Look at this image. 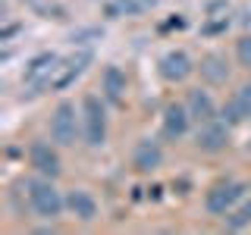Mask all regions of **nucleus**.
<instances>
[{
	"instance_id": "nucleus-1",
	"label": "nucleus",
	"mask_w": 251,
	"mask_h": 235,
	"mask_svg": "<svg viewBox=\"0 0 251 235\" xmlns=\"http://www.w3.org/2000/svg\"><path fill=\"white\" fill-rule=\"evenodd\" d=\"M82 113H85V144L100 147L107 141V113L94 94H85L82 100Z\"/></svg>"
},
{
	"instance_id": "nucleus-2",
	"label": "nucleus",
	"mask_w": 251,
	"mask_h": 235,
	"mask_svg": "<svg viewBox=\"0 0 251 235\" xmlns=\"http://www.w3.org/2000/svg\"><path fill=\"white\" fill-rule=\"evenodd\" d=\"M28 198H31V207H35V213L41 219H57L60 210L66 207V201L60 198V191L50 182H28Z\"/></svg>"
},
{
	"instance_id": "nucleus-3",
	"label": "nucleus",
	"mask_w": 251,
	"mask_h": 235,
	"mask_svg": "<svg viewBox=\"0 0 251 235\" xmlns=\"http://www.w3.org/2000/svg\"><path fill=\"white\" fill-rule=\"evenodd\" d=\"M50 135L57 144L69 147L75 144V135H78V119H75V107L69 100H60L57 110H53V119H50Z\"/></svg>"
},
{
	"instance_id": "nucleus-4",
	"label": "nucleus",
	"mask_w": 251,
	"mask_h": 235,
	"mask_svg": "<svg viewBox=\"0 0 251 235\" xmlns=\"http://www.w3.org/2000/svg\"><path fill=\"white\" fill-rule=\"evenodd\" d=\"M57 69H60V57H53V53H41V57H35L28 63L25 69V82L31 88H50L53 78H57Z\"/></svg>"
},
{
	"instance_id": "nucleus-5",
	"label": "nucleus",
	"mask_w": 251,
	"mask_h": 235,
	"mask_svg": "<svg viewBox=\"0 0 251 235\" xmlns=\"http://www.w3.org/2000/svg\"><path fill=\"white\" fill-rule=\"evenodd\" d=\"M242 191H245V188H242L239 182H220V185H214L207 191V201H204V204H207V210L214 216H223L226 210L242 198Z\"/></svg>"
},
{
	"instance_id": "nucleus-6",
	"label": "nucleus",
	"mask_w": 251,
	"mask_h": 235,
	"mask_svg": "<svg viewBox=\"0 0 251 235\" xmlns=\"http://www.w3.org/2000/svg\"><path fill=\"white\" fill-rule=\"evenodd\" d=\"M195 144H198L201 151H210V154L223 151V147L229 144V125H226V122H217V119H210V122H201V129H198V138H195Z\"/></svg>"
},
{
	"instance_id": "nucleus-7",
	"label": "nucleus",
	"mask_w": 251,
	"mask_h": 235,
	"mask_svg": "<svg viewBox=\"0 0 251 235\" xmlns=\"http://www.w3.org/2000/svg\"><path fill=\"white\" fill-rule=\"evenodd\" d=\"M28 160H31V166H35L41 176H60V154L53 151L47 141H35L31 144V151H28Z\"/></svg>"
},
{
	"instance_id": "nucleus-8",
	"label": "nucleus",
	"mask_w": 251,
	"mask_h": 235,
	"mask_svg": "<svg viewBox=\"0 0 251 235\" xmlns=\"http://www.w3.org/2000/svg\"><path fill=\"white\" fill-rule=\"evenodd\" d=\"M192 72V60H188L185 50H167L160 57V75L167 82H182Z\"/></svg>"
},
{
	"instance_id": "nucleus-9",
	"label": "nucleus",
	"mask_w": 251,
	"mask_h": 235,
	"mask_svg": "<svg viewBox=\"0 0 251 235\" xmlns=\"http://www.w3.org/2000/svg\"><path fill=\"white\" fill-rule=\"evenodd\" d=\"M160 160H163V151H160V144L151 138H141L138 144H135V154H132V163H135V169L141 172H154L157 166H160Z\"/></svg>"
},
{
	"instance_id": "nucleus-10",
	"label": "nucleus",
	"mask_w": 251,
	"mask_h": 235,
	"mask_svg": "<svg viewBox=\"0 0 251 235\" xmlns=\"http://www.w3.org/2000/svg\"><path fill=\"white\" fill-rule=\"evenodd\" d=\"M188 119H192L188 107L170 104L167 110H163V135H167V138H182L188 132Z\"/></svg>"
},
{
	"instance_id": "nucleus-11",
	"label": "nucleus",
	"mask_w": 251,
	"mask_h": 235,
	"mask_svg": "<svg viewBox=\"0 0 251 235\" xmlns=\"http://www.w3.org/2000/svg\"><path fill=\"white\" fill-rule=\"evenodd\" d=\"M91 63V53L88 50H82V53H73L66 63H60V69H57V78H53V88H66L69 82H75L78 75L85 72V66Z\"/></svg>"
},
{
	"instance_id": "nucleus-12",
	"label": "nucleus",
	"mask_w": 251,
	"mask_h": 235,
	"mask_svg": "<svg viewBox=\"0 0 251 235\" xmlns=\"http://www.w3.org/2000/svg\"><path fill=\"white\" fill-rule=\"evenodd\" d=\"M66 207L73 210V216H78L82 223H91V219L98 216V201H94L85 188H75V191L66 194Z\"/></svg>"
},
{
	"instance_id": "nucleus-13",
	"label": "nucleus",
	"mask_w": 251,
	"mask_h": 235,
	"mask_svg": "<svg viewBox=\"0 0 251 235\" xmlns=\"http://www.w3.org/2000/svg\"><path fill=\"white\" fill-rule=\"evenodd\" d=\"M188 113H192V119H198V122H210L217 116V110H214V100H210V94L207 91H192L188 94Z\"/></svg>"
},
{
	"instance_id": "nucleus-14",
	"label": "nucleus",
	"mask_w": 251,
	"mask_h": 235,
	"mask_svg": "<svg viewBox=\"0 0 251 235\" xmlns=\"http://www.w3.org/2000/svg\"><path fill=\"white\" fill-rule=\"evenodd\" d=\"M123 91H126V72L120 66H107L104 69V94L113 104H123Z\"/></svg>"
},
{
	"instance_id": "nucleus-15",
	"label": "nucleus",
	"mask_w": 251,
	"mask_h": 235,
	"mask_svg": "<svg viewBox=\"0 0 251 235\" xmlns=\"http://www.w3.org/2000/svg\"><path fill=\"white\" fill-rule=\"evenodd\" d=\"M201 78H204V82H210V85L226 82V78H229V66H226V60L217 57V53L204 57L201 60Z\"/></svg>"
},
{
	"instance_id": "nucleus-16",
	"label": "nucleus",
	"mask_w": 251,
	"mask_h": 235,
	"mask_svg": "<svg viewBox=\"0 0 251 235\" xmlns=\"http://www.w3.org/2000/svg\"><path fill=\"white\" fill-rule=\"evenodd\" d=\"M248 223H251V201H245L232 216H226V226H229V229H245Z\"/></svg>"
},
{
	"instance_id": "nucleus-17",
	"label": "nucleus",
	"mask_w": 251,
	"mask_h": 235,
	"mask_svg": "<svg viewBox=\"0 0 251 235\" xmlns=\"http://www.w3.org/2000/svg\"><path fill=\"white\" fill-rule=\"evenodd\" d=\"M223 116H226V122H229V125H232V122H242V119H248V116H245V110H242V104H239L235 97H232L229 104L223 107Z\"/></svg>"
},
{
	"instance_id": "nucleus-18",
	"label": "nucleus",
	"mask_w": 251,
	"mask_h": 235,
	"mask_svg": "<svg viewBox=\"0 0 251 235\" xmlns=\"http://www.w3.org/2000/svg\"><path fill=\"white\" fill-rule=\"evenodd\" d=\"M235 57H239L242 66H251V35H245L239 44H235Z\"/></svg>"
},
{
	"instance_id": "nucleus-19",
	"label": "nucleus",
	"mask_w": 251,
	"mask_h": 235,
	"mask_svg": "<svg viewBox=\"0 0 251 235\" xmlns=\"http://www.w3.org/2000/svg\"><path fill=\"white\" fill-rule=\"evenodd\" d=\"M235 100L242 104V110H245V116H251V85H245L242 91H235Z\"/></svg>"
}]
</instances>
